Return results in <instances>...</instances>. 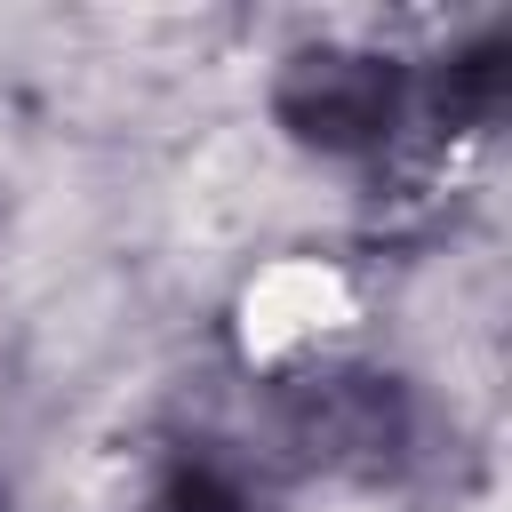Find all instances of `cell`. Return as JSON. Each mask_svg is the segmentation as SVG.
<instances>
[{
	"mask_svg": "<svg viewBox=\"0 0 512 512\" xmlns=\"http://www.w3.org/2000/svg\"><path fill=\"white\" fill-rule=\"evenodd\" d=\"M400 112V72L352 48H312L280 80V120L320 152H368Z\"/></svg>",
	"mask_w": 512,
	"mask_h": 512,
	"instance_id": "6da1fadb",
	"label": "cell"
},
{
	"mask_svg": "<svg viewBox=\"0 0 512 512\" xmlns=\"http://www.w3.org/2000/svg\"><path fill=\"white\" fill-rule=\"evenodd\" d=\"M440 104H448L456 120H488V112L504 104V40H480V48H464V56L448 64V88H440Z\"/></svg>",
	"mask_w": 512,
	"mask_h": 512,
	"instance_id": "7a4b0ae2",
	"label": "cell"
},
{
	"mask_svg": "<svg viewBox=\"0 0 512 512\" xmlns=\"http://www.w3.org/2000/svg\"><path fill=\"white\" fill-rule=\"evenodd\" d=\"M152 512H240V488H232V480L200 456V464H176V472L160 480Z\"/></svg>",
	"mask_w": 512,
	"mask_h": 512,
	"instance_id": "3957f363",
	"label": "cell"
}]
</instances>
